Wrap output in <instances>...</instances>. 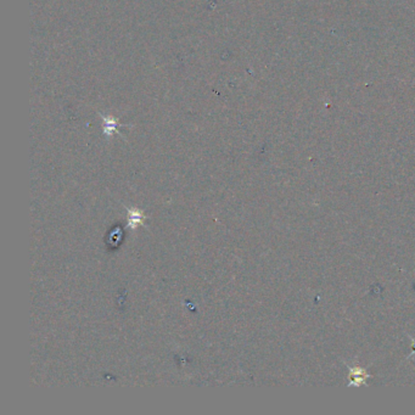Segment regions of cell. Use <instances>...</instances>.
Listing matches in <instances>:
<instances>
[{
  "label": "cell",
  "instance_id": "cell-1",
  "mask_svg": "<svg viewBox=\"0 0 415 415\" xmlns=\"http://www.w3.org/2000/svg\"><path fill=\"white\" fill-rule=\"evenodd\" d=\"M128 228L130 229H135L139 225L144 224L145 221V215L141 213V211L135 210V208H128Z\"/></svg>",
  "mask_w": 415,
  "mask_h": 415
}]
</instances>
